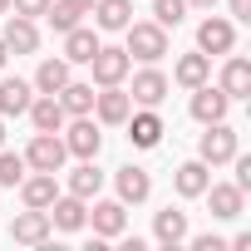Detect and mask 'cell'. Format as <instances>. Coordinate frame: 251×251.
Returning a JSON list of instances; mask_svg holds the SVG:
<instances>
[{
	"label": "cell",
	"mask_w": 251,
	"mask_h": 251,
	"mask_svg": "<svg viewBox=\"0 0 251 251\" xmlns=\"http://www.w3.org/2000/svg\"><path fill=\"white\" fill-rule=\"evenodd\" d=\"M69 69H74V64H69L64 54H45V59H40V69H35V79H30V84H35V94H59V89L74 79Z\"/></svg>",
	"instance_id": "obj_22"
},
{
	"label": "cell",
	"mask_w": 251,
	"mask_h": 251,
	"mask_svg": "<svg viewBox=\"0 0 251 251\" xmlns=\"http://www.w3.org/2000/svg\"><path fill=\"white\" fill-rule=\"evenodd\" d=\"M173 79H177V89H197V84H207V79H212V54H202V50H192V54H177V64H173Z\"/></svg>",
	"instance_id": "obj_25"
},
{
	"label": "cell",
	"mask_w": 251,
	"mask_h": 251,
	"mask_svg": "<svg viewBox=\"0 0 251 251\" xmlns=\"http://www.w3.org/2000/svg\"><path fill=\"white\" fill-rule=\"evenodd\" d=\"M89 226H94V236L118 241L123 231H128V207H123L118 197H94V207H89Z\"/></svg>",
	"instance_id": "obj_6"
},
{
	"label": "cell",
	"mask_w": 251,
	"mask_h": 251,
	"mask_svg": "<svg viewBox=\"0 0 251 251\" xmlns=\"http://www.w3.org/2000/svg\"><path fill=\"white\" fill-rule=\"evenodd\" d=\"M64 5H69V10H79V15H89V10H94V0H64Z\"/></svg>",
	"instance_id": "obj_36"
},
{
	"label": "cell",
	"mask_w": 251,
	"mask_h": 251,
	"mask_svg": "<svg viewBox=\"0 0 251 251\" xmlns=\"http://www.w3.org/2000/svg\"><path fill=\"white\" fill-rule=\"evenodd\" d=\"M217 89H222L231 103H236V99H251V59H246V54H226Z\"/></svg>",
	"instance_id": "obj_17"
},
{
	"label": "cell",
	"mask_w": 251,
	"mask_h": 251,
	"mask_svg": "<svg viewBox=\"0 0 251 251\" xmlns=\"http://www.w3.org/2000/svg\"><path fill=\"white\" fill-rule=\"evenodd\" d=\"M30 99H35V84L30 79H20V74H10V79H0V118H20L25 108H30Z\"/></svg>",
	"instance_id": "obj_19"
},
{
	"label": "cell",
	"mask_w": 251,
	"mask_h": 251,
	"mask_svg": "<svg viewBox=\"0 0 251 251\" xmlns=\"http://www.w3.org/2000/svg\"><path fill=\"white\" fill-rule=\"evenodd\" d=\"M187 94H192L187 113H192L197 123H217V118H226V113H231V99H226L212 79H207V84H197V89H187Z\"/></svg>",
	"instance_id": "obj_13"
},
{
	"label": "cell",
	"mask_w": 251,
	"mask_h": 251,
	"mask_svg": "<svg viewBox=\"0 0 251 251\" xmlns=\"http://www.w3.org/2000/svg\"><path fill=\"white\" fill-rule=\"evenodd\" d=\"M231 163H236V177H231V182H236L241 192H251V158H241V153H236Z\"/></svg>",
	"instance_id": "obj_34"
},
{
	"label": "cell",
	"mask_w": 251,
	"mask_h": 251,
	"mask_svg": "<svg viewBox=\"0 0 251 251\" xmlns=\"http://www.w3.org/2000/svg\"><path fill=\"white\" fill-rule=\"evenodd\" d=\"M25 163H30V173H64L69 148H64L59 133H35V138L25 143Z\"/></svg>",
	"instance_id": "obj_4"
},
{
	"label": "cell",
	"mask_w": 251,
	"mask_h": 251,
	"mask_svg": "<svg viewBox=\"0 0 251 251\" xmlns=\"http://www.w3.org/2000/svg\"><path fill=\"white\" fill-rule=\"evenodd\" d=\"M0 148H5V118H0Z\"/></svg>",
	"instance_id": "obj_39"
},
{
	"label": "cell",
	"mask_w": 251,
	"mask_h": 251,
	"mask_svg": "<svg viewBox=\"0 0 251 251\" xmlns=\"http://www.w3.org/2000/svg\"><path fill=\"white\" fill-rule=\"evenodd\" d=\"M133 113V99L123 84H103L94 94V118H99V128H123V118Z\"/></svg>",
	"instance_id": "obj_7"
},
{
	"label": "cell",
	"mask_w": 251,
	"mask_h": 251,
	"mask_svg": "<svg viewBox=\"0 0 251 251\" xmlns=\"http://www.w3.org/2000/svg\"><path fill=\"white\" fill-rule=\"evenodd\" d=\"M226 20H251V0H226Z\"/></svg>",
	"instance_id": "obj_35"
},
{
	"label": "cell",
	"mask_w": 251,
	"mask_h": 251,
	"mask_svg": "<svg viewBox=\"0 0 251 251\" xmlns=\"http://www.w3.org/2000/svg\"><path fill=\"white\" fill-rule=\"evenodd\" d=\"M94 25L99 30H108V35H123L128 30V20H133V0H94Z\"/></svg>",
	"instance_id": "obj_24"
},
{
	"label": "cell",
	"mask_w": 251,
	"mask_h": 251,
	"mask_svg": "<svg viewBox=\"0 0 251 251\" xmlns=\"http://www.w3.org/2000/svg\"><path fill=\"white\" fill-rule=\"evenodd\" d=\"M0 15H10V0H0Z\"/></svg>",
	"instance_id": "obj_40"
},
{
	"label": "cell",
	"mask_w": 251,
	"mask_h": 251,
	"mask_svg": "<svg viewBox=\"0 0 251 251\" xmlns=\"http://www.w3.org/2000/svg\"><path fill=\"white\" fill-rule=\"evenodd\" d=\"M50 10V0H10V15H25V20H40Z\"/></svg>",
	"instance_id": "obj_32"
},
{
	"label": "cell",
	"mask_w": 251,
	"mask_h": 251,
	"mask_svg": "<svg viewBox=\"0 0 251 251\" xmlns=\"http://www.w3.org/2000/svg\"><path fill=\"white\" fill-rule=\"evenodd\" d=\"M202 138H197V158L207 163V168H226L236 153H241V133L231 128L226 118H217V123H202Z\"/></svg>",
	"instance_id": "obj_1"
},
{
	"label": "cell",
	"mask_w": 251,
	"mask_h": 251,
	"mask_svg": "<svg viewBox=\"0 0 251 251\" xmlns=\"http://www.w3.org/2000/svg\"><path fill=\"white\" fill-rule=\"evenodd\" d=\"M123 128H128V143L133 148H158L163 143V133H168V123H163V113L158 108H133L128 118H123Z\"/></svg>",
	"instance_id": "obj_9"
},
{
	"label": "cell",
	"mask_w": 251,
	"mask_h": 251,
	"mask_svg": "<svg viewBox=\"0 0 251 251\" xmlns=\"http://www.w3.org/2000/svg\"><path fill=\"white\" fill-rule=\"evenodd\" d=\"M207 207H212V217L217 222H236L241 212H246V192L236 187V182H207Z\"/></svg>",
	"instance_id": "obj_15"
},
{
	"label": "cell",
	"mask_w": 251,
	"mask_h": 251,
	"mask_svg": "<svg viewBox=\"0 0 251 251\" xmlns=\"http://www.w3.org/2000/svg\"><path fill=\"white\" fill-rule=\"evenodd\" d=\"M187 241H192V251H226V236H217V231H202V236L187 231Z\"/></svg>",
	"instance_id": "obj_33"
},
{
	"label": "cell",
	"mask_w": 251,
	"mask_h": 251,
	"mask_svg": "<svg viewBox=\"0 0 251 251\" xmlns=\"http://www.w3.org/2000/svg\"><path fill=\"white\" fill-rule=\"evenodd\" d=\"M50 226H54V231H84V226H89V202L74 197V192H59V197L50 202Z\"/></svg>",
	"instance_id": "obj_16"
},
{
	"label": "cell",
	"mask_w": 251,
	"mask_h": 251,
	"mask_svg": "<svg viewBox=\"0 0 251 251\" xmlns=\"http://www.w3.org/2000/svg\"><path fill=\"white\" fill-rule=\"evenodd\" d=\"M54 99L64 103V113H69V118H79V113H94V84H89V79H69V84H64Z\"/></svg>",
	"instance_id": "obj_28"
},
{
	"label": "cell",
	"mask_w": 251,
	"mask_h": 251,
	"mask_svg": "<svg viewBox=\"0 0 251 251\" xmlns=\"http://www.w3.org/2000/svg\"><path fill=\"white\" fill-rule=\"evenodd\" d=\"M69 192L84 197V202H94V197L103 192V173H99L94 158H79V168H69Z\"/></svg>",
	"instance_id": "obj_26"
},
{
	"label": "cell",
	"mask_w": 251,
	"mask_h": 251,
	"mask_svg": "<svg viewBox=\"0 0 251 251\" xmlns=\"http://www.w3.org/2000/svg\"><path fill=\"white\" fill-rule=\"evenodd\" d=\"M10 236H15V246H50V236H54L50 212H40V207L15 212V217H10Z\"/></svg>",
	"instance_id": "obj_11"
},
{
	"label": "cell",
	"mask_w": 251,
	"mask_h": 251,
	"mask_svg": "<svg viewBox=\"0 0 251 251\" xmlns=\"http://www.w3.org/2000/svg\"><path fill=\"white\" fill-rule=\"evenodd\" d=\"M207 182H212V168H207L202 158H187V163L173 168V192H177L182 202H197V197L207 192Z\"/></svg>",
	"instance_id": "obj_14"
},
{
	"label": "cell",
	"mask_w": 251,
	"mask_h": 251,
	"mask_svg": "<svg viewBox=\"0 0 251 251\" xmlns=\"http://www.w3.org/2000/svg\"><path fill=\"white\" fill-rule=\"evenodd\" d=\"M187 5H197V10H217V0H187Z\"/></svg>",
	"instance_id": "obj_38"
},
{
	"label": "cell",
	"mask_w": 251,
	"mask_h": 251,
	"mask_svg": "<svg viewBox=\"0 0 251 251\" xmlns=\"http://www.w3.org/2000/svg\"><path fill=\"white\" fill-rule=\"evenodd\" d=\"M89 69H94V79L89 84H123V79H128V69H133V59H128V50H123V45H99L94 50V59H89Z\"/></svg>",
	"instance_id": "obj_5"
},
{
	"label": "cell",
	"mask_w": 251,
	"mask_h": 251,
	"mask_svg": "<svg viewBox=\"0 0 251 251\" xmlns=\"http://www.w3.org/2000/svg\"><path fill=\"white\" fill-rule=\"evenodd\" d=\"M153 20H158L163 30H177V25L187 20V0H153Z\"/></svg>",
	"instance_id": "obj_30"
},
{
	"label": "cell",
	"mask_w": 251,
	"mask_h": 251,
	"mask_svg": "<svg viewBox=\"0 0 251 251\" xmlns=\"http://www.w3.org/2000/svg\"><path fill=\"white\" fill-rule=\"evenodd\" d=\"M94 50H99V35H94L89 25L64 30V59H69V64H89V59H94Z\"/></svg>",
	"instance_id": "obj_27"
},
{
	"label": "cell",
	"mask_w": 251,
	"mask_h": 251,
	"mask_svg": "<svg viewBox=\"0 0 251 251\" xmlns=\"http://www.w3.org/2000/svg\"><path fill=\"white\" fill-rule=\"evenodd\" d=\"M0 40H5L10 54H35V50H40V25L25 20V15H10L5 30H0Z\"/></svg>",
	"instance_id": "obj_21"
},
{
	"label": "cell",
	"mask_w": 251,
	"mask_h": 251,
	"mask_svg": "<svg viewBox=\"0 0 251 251\" xmlns=\"http://www.w3.org/2000/svg\"><path fill=\"white\" fill-rule=\"evenodd\" d=\"M59 197V182H54V173H25L20 177V202L25 207H40V212H50V202Z\"/></svg>",
	"instance_id": "obj_23"
},
{
	"label": "cell",
	"mask_w": 251,
	"mask_h": 251,
	"mask_svg": "<svg viewBox=\"0 0 251 251\" xmlns=\"http://www.w3.org/2000/svg\"><path fill=\"white\" fill-rule=\"evenodd\" d=\"M25 113H30V123H35V133H59V128H64V118H69L64 103H59L54 94H35Z\"/></svg>",
	"instance_id": "obj_20"
},
{
	"label": "cell",
	"mask_w": 251,
	"mask_h": 251,
	"mask_svg": "<svg viewBox=\"0 0 251 251\" xmlns=\"http://www.w3.org/2000/svg\"><path fill=\"white\" fill-rule=\"evenodd\" d=\"M113 192H118L123 207H138V202L153 197V173L138 168V163H123V168H113Z\"/></svg>",
	"instance_id": "obj_8"
},
{
	"label": "cell",
	"mask_w": 251,
	"mask_h": 251,
	"mask_svg": "<svg viewBox=\"0 0 251 251\" xmlns=\"http://www.w3.org/2000/svg\"><path fill=\"white\" fill-rule=\"evenodd\" d=\"M69 158H99L103 148V133H99V118L94 113H79V118H64V128H59Z\"/></svg>",
	"instance_id": "obj_3"
},
{
	"label": "cell",
	"mask_w": 251,
	"mask_h": 251,
	"mask_svg": "<svg viewBox=\"0 0 251 251\" xmlns=\"http://www.w3.org/2000/svg\"><path fill=\"white\" fill-rule=\"evenodd\" d=\"M45 20H50V30H54V35H64V30H74V25H79L84 15H79V10H69L64 0H50V10H45Z\"/></svg>",
	"instance_id": "obj_31"
},
{
	"label": "cell",
	"mask_w": 251,
	"mask_h": 251,
	"mask_svg": "<svg viewBox=\"0 0 251 251\" xmlns=\"http://www.w3.org/2000/svg\"><path fill=\"white\" fill-rule=\"evenodd\" d=\"M5 64H10V50H5V40H0V74H5Z\"/></svg>",
	"instance_id": "obj_37"
},
{
	"label": "cell",
	"mask_w": 251,
	"mask_h": 251,
	"mask_svg": "<svg viewBox=\"0 0 251 251\" xmlns=\"http://www.w3.org/2000/svg\"><path fill=\"white\" fill-rule=\"evenodd\" d=\"M187 231H192V226H187V212H182V207H163V212H153V241H158V246L173 251V246L187 241Z\"/></svg>",
	"instance_id": "obj_18"
},
{
	"label": "cell",
	"mask_w": 251,
	"mask_h": 251,
	"mask_svg": "<svg viewBox=\"0 0 251 251\" xmlns=\"http://www.w3.org/2000/svg\"><path fill=\"white\" fill-rule=\"evenodd\" d=\"M128 40H123V50H128V59L138 64H158L168 54V30L158 20H128V30H123Z\"/></svg>",
	"instance_id": "obj_2"
},
{
	"label": "cell",
	"mask_w": 251,
	"mask_h": 251,
	"mask_svg": "<svg viewBox=\"0 0 251 251\" xmlns=\"http://www.w3.org/2000/svg\"><path fill=\"white\" fill-rule=\"evenodd\" d=\"M30 173L25 153H10V148H0V187H20V177Z\"/></svg>",
	"instance_id": "obj_29"
},
{
	"label": "cell",
	"mask_w": 251,
	"mask_h": 251,
	"mask_svg": "<svg viewBox=\"0 0 251 251\" xmlns=\"http://www.w3.org/2000/svg\"><path fill=\"white\" fill-rule=\"evenodd\" d=\"M128 74H133V69H128ZM168 89H173V84H168V74H163V69H153V64H143V69L133 74L128 99H133V108H158V103L168 99Z\"/></svg>",
	"instance_id": "obj_12"
},
{
	"label": "cell",
	"mask_w": 251,
	"mask_h": 251,
	"mask_svg": "<svg viewBox=\"0 0 251 251\" xmlns=\"http://www.w3.org/2000/svg\"><path fill=\"white\" fill-rule=\"evenodd\" d=\"M197 50H202V54H231V50H236V20L207 10V20L197 25Z\"/></svg>",
	"instance_id": "obj_10"
}]
</instances>
